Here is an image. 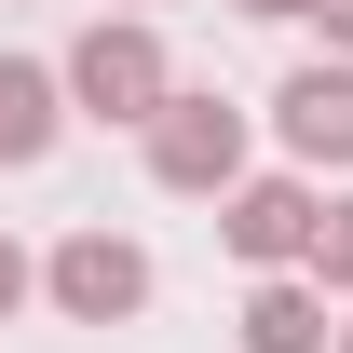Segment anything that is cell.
Instances as JSON below:
<instances>
[{
	"label": "cell",
	"mask_w": 353,
	"mask_h": 353,
	"mask_svg": "<svg viewBox=\"0 0 353 353\" xmlns=\"http://www.w3.org/2000/svg\"><path fill=\"white\" fill-rule=\"evenodd\" d=\"M231 340H245V353H326L340 326H326V285H312V272H272L259 299L231 312Z\"/></svg>",
	"instance_id": "obj_6"
},
{
	"label": "cell",
	"mask_w": 353,
	"mask_h": 353,
	"mask_svg": "<svg viewBox=\"0 0 353 353\" xmlns=\"http://www.w3.org/2000/svg\"><path fill=\"white\" fill-rule=\"evenodd\" d=\"M312 14H326V54H353V0H312Z\"/></svg>",
	"instance_id": "obj_10"
},
{
	"label": "cell",
	"mask_w": 353,
	"mask_h": 353,
	"mask_svg": "<svg viewBox=\"0 0 353 353\" xmlns=\"http://www.w3.org/2000/svg\"><path fill=\"white\" fill-rule=\"evenodd\" d=\"M272 136H285V163H340L353 176V54H312V68H285V95H272Z\"/></svg>",
	"instance_id": "obj_5"
},
{
	"label": "cell",
	"mask_w": 353,
	"mask_h": 353,
	"mask_svg": "<svg viewBox=\"0 0 353 353\" xmlns=\"http://www.w3.org/2000/svg\"><path fill=\"white\" fill-rule=\"evenodd\" d=\"M109 14H150V0H109Z\"/></svg>",
	"instance_id": "obj_13"
},
{
	"label": "cell",
	"mask_w": 353,
	"mask_h": 353,
	"mask_svg": "<svg viewBox=\"0 0 353 353\" xmlns=\"http://www.w3.org/2000/svg\"><path fill=\"white\" fill-rule=\"evenodd\" d=\"M326 353H353V312H340V340H326Z\"/></svg>",
	"instance_id": "obj_12"
},
{
	"label": "cell",
	"mask_w": 353,
	"mask_h": 353,
	"mask_svg": "<svg viewBox=\"0 0 353 353\" xmlns=\"http://www.w3.org/2000/svg\"><path fill=\"white\" fill-rule=\"evenodd\" d=\"M312 218H326L312 176H231V190H218V245L245 272H299L312 259Z\"/></svg>",
	"instance_id": "obj_4"
},
{
	"label": "cell",
	"mask_w": 353,
	"mask_h": 353,
	"mask_svg": "<svg viewBox=\"0 0 353 353\" xmlns=\"http://www.w3.org/2000/svg\"><path fill=\"white\" fill-rule=\"evenodd\" d=\"M41 299L68 312V326H136V312H150V245L109 231V218H82V231L41 259Z\"/></svg>",
	"instance_id": "obj_2"
},
{
	"label": "cell",
	"mask_w": 353,
	"mask_h": 353,
	"mask_svg": "<svg viewBox=\"0 0 353 353\" xmlns=\"http://www.w3.org/2000/svg\"><path fill=\"white\" fill-rule=\"evenodd\" d=\"M54 82H68V109H82V123H136V136H150V109L176 95V54H163V28H150V14H95L82 41H68V68H54Z\"/></svg>",
	"instance_id": "obj_1"
},
{
	"label": "cell",
	"mask_w": 353,
	"mask_h": 353,
	"mask_svg": "<svg viewBox=\"0 0 353 353\" xmlns=\"http://www.w3.org/2000/svg\"><path fill=\"white\" fill-rule=\"evenodd\" d=\"M312 285H326V299H353V190H340V204H326V218H312Z\"/></svg>",
	"instance_id": "obj_8"
},
{
	"label": "cell",
	"mask_w": 353,
	"mask_h": 353,
	"mask_svg": "<svg viewBox=\"0 0 353 353\" xmlns=\"http://www.w3.org/2000/svg\"><path fill=\"white\" fill-rule=\"evenodd\" d=\"M231 14H272V28H285V14H312V0H231Z\"/></svg>",
	"instance_id": "obj_11"
},
{
	"label": "cell",
	"mask_w": 353,
	"mask_h": 353,
	"mask_svg": "<svg viewBox=\"0 0 353 353\" xmlns=\"http://www.w3.org/2000/svg\"><path fill=\"white\" fill-rule=\"evenodd\" d=\"M41 299V259H28V245H14V231H0V326H14V312Z\"/></svg>",
	"instance_id": "obj_9"
},
{
	"label": "cell",
	"mask_w": 353,
	"mask_h": 353,
	"mask_svg": "<svg viewBox=\"0 0 353 353\" xmlns=\"http://www.w3.org/2000/svg\"><path fill=\"white\" fill-rule=\"evenodd\" d=\"M54 136H68V82L41 54H0V163H41Z\"/></svg>",
	"instance_id": "obj_7"
},
{
	"label": "cell",
	"mask_w": 353,
	"mask_h": 353,
	"mask_svg": "<svg viewBox=\"0 0 353 353\" xmlns=\"http://www.w3.org/2000/svg\"><path fill=\"white\" fill-rule=\"evenodd\" d=\"M150 176L218 204L231 176H245V109H231V95H190V82H176L163 109H150Z\"/></svg>",
	"instance_id": "obj_3"
}]
</instances>
